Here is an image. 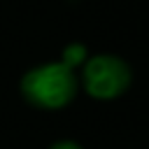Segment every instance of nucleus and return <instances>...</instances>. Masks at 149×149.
Here are the masks:
<instances>
[{"label": "nucleus", "instance_id": "f257e3e1", "mask_svg": "<svg viewBox=\"0 0 149 149\" xmlns=\"http://www.w3.org/2000/svg\"><path fill=\"white\" fill-rule=\"evenodd\" d=\"M21 98L44 112H58L68 107L79 93V74L63 61L40 63L23 72L19 81Z\"/></svg>", "mask_w": 149, "mask_h": 149}, {"label": "nucleus", "instance_id": "f03ea898", "mask_svg": "<svg viewBox=\"0 0 149 149\" xmlns=\"http://www.w3.org/2000/svg\"><path fill=\"white\" fill-rule=\"evenodd\" d=\"M79 70V88L100 102L121 98L133 84L130 63L116 54H93Z\"/></svg>", "mask_w": 149, "mask_h": 149}, {"label": "nucleus", "instance_id": "7ed1b4c3", "mask_svg": "<svg viewBox=\"0 0 149 149\" xmlns=\"http://www.w3.org/2000/svg\"><path fill=\"white\" fill-rule=\"evenodd\" d=\"M88 56H91V54H88L86 44H81V42H70V44L61 51V61H63L68 68H72V70H79V68L86 63Z\"/></svg>", "mask_w": 149, "mask_h": 149}, {"label": "nucleus", "instance_id": "20e7f679", "mask_svg": "<svg viewBox=\"0 0 149 149\" xmlns=\"http://www.w3.org/2000/svg\"><path fill=\"white\" fill-rule=\"evenodd\" d=\"M49 149H84L77 140H68V137H63V140H56V142H51L49 144Z\"/></svg>", "mask_w": 149, "mask_h": 149}]
</instances>
